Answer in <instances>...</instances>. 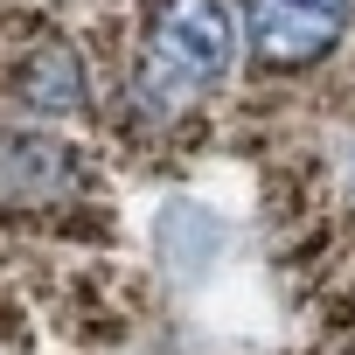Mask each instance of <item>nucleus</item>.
I'll list each match as a JSON object with an SVG mask.
<instances>
[{
    "label": "nucleus",
    "mask_w": 355,
    "mask_h": 355,
    "mask_svg": "<svg viewBox=\"0 0 355 355\" xmlns=\"http://www.w3.org/2000/svg\"><path fill=\"white\" fill-rule=\"evenodd\" d=\"M313 8H320V15H334V21H348V15H355V0H313Z\"/></svg>",
    "instance_id": "5"
},
{
    "label": "nucleus",
    "mask_w": 355,
    "mask_h": 355,
    "mask_svg": "<svg viewBox=\"0 0 355 355\" xmlns=\"http://www.w3.org/2000/svg\"><path fill=\"white\" fill-rule=\"evenodd\" d=\"M15 91L35 105V112H84V63L70 49H35L15 77Z\"/></svg>",
    "instance_id": "4"
},
{
    "label": "nucleus",
    "mask_w": 355,
    "mask_h": 355,
    "mask_svg": "<svg viewBox=\"0 0 355 355\" xmlns=\"http://www.w3.org/2000/svg\"><path fill=\"white\" fill-rule=\"evenodd\" d=\"M237 21L223 0H160L146 21V77L174 98H189L230 70Z\"/></svg>",
    "instance_id": "1"
},
{
    "label": "nucleus",
    "mask_w": 355,
    "mask_h": 355,
    "mask_svg": "<svg viewBox=\"0 0 355 355\" xmlns=\"http://www.w3.org/2000/svg\"><path fill=\"white\" fill-rule=\"evenodd\" d=\"M334 35H341V21L320 15L313 0H251V42H258V56L279 63V70L327 56Z\"/></svg>",
    "instance_id": "2"
},
{
    "label": "nucleus",
    "mask_w": 355,
    "mask_h": 355,
    "mask_svg": "<svg viewBox=\"0 0 355 355\" xmlns=\"http://www.w3.org/2000/svg\"><path fill=\"white\" fill-rule=\"evenodd\" d=\"M70 174H77V160L56 139L0 146V196H49V189H70Z\"/></svg>",
    "instance_id": "3"
}]
</instances>
